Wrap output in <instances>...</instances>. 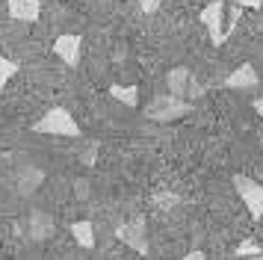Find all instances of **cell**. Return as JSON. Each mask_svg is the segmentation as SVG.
I'll return each mask as SVG.
<instances>
[{"mask_svg":"<svg viewBox=\"0 0 263 260\" xmlns=\"http://www.w3.org/2000/svg\"><path fill=\"white\" fill-rule=\"evenodd\" d=\"M36 133H48V136H80V124L71 118L68 109H62V106H53L48 109L45 116L39 118L36 124H33Z\"/></svg>","mask_w":263,"mask_h":260,"instance_id":"obj_1","label":"cell"},{"mask_svg":"<svg viewBox=\"0 0 263 260\" xmlns=\"http://www.w3.org/2000/svg\"><path fill=\"white\" fill-rule=\"evenodd\" d=\"M186 113H192V104L183 98H175V95H157L145 106V118H151V121H175V118H183Z\"/></svg>","mask_w":263,"mask_h":260,"instance_id":"obj_2","label":"cell"},{"mask_svg":"<svg viewBox=\"0 0 263 260\" xmlns=\"http://www.w3.org/2000/svg\"><path fill=\"white\" fill-rule=\"evenodd\" d=\"M166 86H168V95L175 98H183V101H192L201 95V86L195 83V74H192L186 65H178L166 74Z\"/></svg>","mask_w":263,"mask_h":260,"instance_id":"obj_3","label":"cell"},{"mask_svg":"<svg viewBox=\"0 0 263 260\" xmlns=\"http://www.w3.org/2000/svg\"><path fill=\"white\" fill-rule=\"evenodd\" d=\"M234 189H237V195L242 198V204L249 207L251 219H260L263 216V187L260 183L246 177V175H234Z\"/></svg>","mask_w":263,"mask_h":260,"instance_id":"obj_4","label":"cell"},{"mask_svg":"<svg viewBox=\"0 0 263 260\" xmlns=\"http://www.w3.org/2000/svg\"><path fill=\"white\" fill-rule=\"evenodd\" d=\"M222 18H225V3H222V0H210L201 9V24L207 27L210 42H213L216 47L225 45V39H228V30L222 27Z\"/></svg>","mask_w":263,"mask_h":260,"instance_id":"obj_5","label":"cell"},{"mask_svg":"<svg viewBox=\"0 0 263 260\" xmlns=\"http://www.w3.org/2000/svg\"><path fill=\"white\" fill-rule=\"evenodd\" d=\"M116 236H119V239H124L133 251L148 254V225H145L142 216H139V219H130V222H124V225H119Z\"/></svg>","mask_w":263,"mask_h":260,"instance_id":"obj_6","label":"cell"},{"mask_svg":"<svg viewBox=\"0 0 263 260\" xmlns=\"http://www.w3.org/2000/svg\"><path fill=\"white\" fill-rule=\"evenodd\" d=\"M80 50H83V39L74 35V33H65L53 42V53H57L65 65H71V68L80 62Z\"/></svg>","mask_w":263,"mask_h":260,"instance_id":"obj_7","label":"cell"},{"mask_svg":"<svg viewBox=\"0 0 263 260\" xmlns=\"http://www.w3.org/2000/svg\"><path fill=\"white\" fill-rule=\"evenodd\" d=\"M257 83H260V77H257L254 65H251V62H242V65H237V71H234V74H228L225 89L246 92V89H257Z\"/></svg>","mask_w":263,"mask_h":260,"instance_id":"obj_8","label":"cell"},{"mask_svg":"<svg viewBox=\"0 0 263 260\" xmlns=\"http://www.w3.org/2000/svg\"><path fill=\"white\" fill-rule=\"evenodd\" d=\"M6 9H9V18H15V21L33 24L42 15V0H6Z\"/></svg>","mask_w":263,"mask_h":260,"instance_id":"obj_9","label":"cell"},{"mask_svg":"<svg viewBox=\"0 0 263 260\" xmlns=\"http://www.w3.org/2000/svg\"><path fill=\"white\" fill-rule=\"evenodd\" d=\"M30 234H33V239H48L53 234V219H50L48 213L36 210L30 216Z\"/></svg>","mask_w":263,"mask_h":260,"instance_id":"obj_10","label":"cell"},{"mask_svg":"<svg viewBox=\"0 0 263 260\" xmlns=\"http://www.w3.org/2000/svg\"><path fill=\"white\" fill-rule=\"evenodd\" d=\"M71 236L83 248H92V246H95V225L89 222V219H83V222H74L71 225Z\"/></svg>","mask_w":263,"mask_h":260,"instance_id":"obj_11","label":"cell"},{"mask_svg":"<svg viewBox=\"0 0 263 260\" xmlns=\"http://www.w3.org/2000/svg\"><path fill=\"white\" fill-rule=\"evenodd\" d=\"M109 95H112L116 101H121L124 106H136L139 104V89H136V86H112Z\"/></svg>","mask_w":263,"mask_h":260,"instance_id":"obj_12","label":"cell"},{"mask_svg":"<svg viewBox=\"0 0 263 260\" xmlns=\"http://www.w3.org/2000/svg\"><path fill=\"white\" fill-rule=\"evenodd\" d=\"M15 74H18V62H12V59H6V57H0V89L12 80Z\"/></svg>","mask_w":263,"mask_h":260,"instance_id":"obj_13","label":"cell"},{"mask_svg":"<svg viewBox=\"0 0 263 260\" xmlns=\"http://www.w3.org/2000/svg\"><path fill=\"white\" fill-rule=\"evenodd\" d=\"M257 254H263V248L257 246V243H251V239L237 248V257H257Z\"/></svg>","mask_w":263,"mask_h":260,"instance_id":"obj_14","label":"cell"},{"mask_svg":"<svg viewBox=\"0 0 263 260\" xmlns=\"http://www.w3.org/2000/svg\"><path fill=\"white\" fill-rule=\"evenodd\" d=\"M136 3H139V9H142L145 15H154V12L160 9V3H163V0H136Z\"/></svg>","mask_w":263,"mask_h":260,"instance_id":"obj_15","label":"cell"},{"mask_svg":"<svg viewBox=\"0 0 263 260\" xmlns=\"http://www.w3.org/2000/svg\"><path fill=\"white\" fill-rule=\"evenodd\" d=\"M231 3H237V6H242V9H260L263 0H231Z\"/></svg>","mask_w":263,"mask_h":260,"instance_id":"obj_16","label":"cell"},{"mask_svg":"<svg viewBox=\"0 0 263 260\" xmlns=\"http://www.w3.org/2000/svg\"><path fill=\"white\" fill-rule=\"evenodd\" d=\"M178 260H207V254H204V251H190V254H183V257H178Z\"/></svg>","mask_w":263,"mask_h":260,"instance_id":"obj_17","label":"cell"},{"mask_svg":"<svg viewBox=\"0 0 263 260\" xmlns=\"http://www.w3.org/2000/svg\"><path fill=\"white\" fill-rule=\"evenodd\" d=\"M175 201H178L175 195H157V204H166V207L168 204H175Z\"/></svg>","mask_w":263,"mask_h":260,"instance_id":"obj_18","label":"cell"},{"mask_svg":"<svg viewBox=\"0 0 263 260\" xmlns=\"http://www.w3.org/2000/svg\"><path fill=\"white\" fill-rule=\"evenodd\" d=\"M254 109H257V113H260V118H263V95L254 101Z\"/></svg>","mask_w":263,"mask_h":260,"instance_id":"obj_19","label":"cell"},{"mask_svg":"<svg viewBox=\"0 0 263 260\" xmlns=\"http://www.w3.org/2000/svg\"><path fill=\"white\" fill-rule=\"evenodd\" d=\"M234 260H263V254H257V257H234Z\"/></svg>","mask_w":263,"mask_h":260,"instance_id":"obj_20","label":"cell"}]
</instances>
